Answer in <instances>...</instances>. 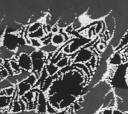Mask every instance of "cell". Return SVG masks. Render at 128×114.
I'll use <instances>...</instances> for the list:
<instances>
[{
	"instance_id": "obj_1",
	"label": "cell",
	"mask_w": 128,
	"mask_h": 114,
	"mask_svg": "<svg viewBox=\"0 0 128 114\" xmlns=\"http://www.w3.org/2000/svg\"><path fill=\"white\" fill-rule=\"evenodd\" d=\"M20 36L15 33H6L2 39V43L4 47L12 52H17L20 47Z\"/></svg>"
},
{
	"instance_id": "obj_2",
	"label": "cell",
	"mask_w": 128,
	"mask_h": 114,
	"mask_svg": "<svg viewBox=\"0 0 128 114\" xmlns=\"http://www.w3.org/2000/svg\"><path fill=\"white\" fill-rule=\"evenodd\" d=\"M18 56V63L22 70L30 72L32 70V60L30 55L21 54Z\"/></svg>"
},
{
	"instance_id": "obj_3",
	"label": "cell",
	"mask_w": 128,
	"mask_h": 114,
	"mask_svg": "<svg viewBox=\"0 0 128 114\" xmlns=\"http://www.w3.org/2000/svg\"><path fill=\"white\" fill-rule=\"evenodd\" d=\"M13 98L6 96H0V112H10V108L13 102Z\"/></svg>"
},
{
	"instance_id": "obj_4",
	"label": "cell",
	"mask_w": 128,
	"mask_h": 114,
	"mask_svg": "<svg viewBox=\"0 0 128 114\" xmlns=\"http://www.w3.org/2000/svg\"><path fill=\"white\" fill-rule=\"evenodd\" d=\"M92 58V54L91 51H90L88 49L86 50H83L80 51L79 54H77V56L76 58V62L80 63V62H88L91 60Z\"/></svg>"
},
{
	"instance_id": "obj_5",
	"label": "cell",
	"mask_w": 128,
	"mask_h": 114,
	"mask_svg": "<svg viewBox=\"0 0 128 114\" xmlns=\"http://www.w3.org/2000/svg\"><path fill=\"white\" fill-rule=\"evenodd\" d=\"M17 93H18L19 97L24 96L26 93L30 92L31 89L32 88V86H30V84H27L26 82H20L16 86Z\"/></svg>"
},
{
	"instance_id": "obj_6",
	"label": "cell",
	"mask_w": 128,
	"mask_h": 114,
	"mask_svg": "<svg viewBox=\"0 0 128 114\" xmlns=\"http://www.w3.org/2000/svg\"><path fill=\"white\" fill-rule=\"evenodd\" d=\"M10 64L11 66L12 70L14 73V75H18L20 74L21 72H22V70L20 68V66H19V64L18 63V61L15 58H13L12 60H10Z\"/></svg>"
},
{
	"instance_id": "obj_7",
	"label": "cell",
	"mask_w": 128,
	"mask_h": 114,
	"mask_svg": "<svg viewBox=\"0 0 128 114\" xmlns=\"http://www.w3.org/2000/svg\"><path fill=\"white\" fill-rule=\"evenodd\" d=\"M106 24L107 26V30L108 32H109L110 34L112 33V32H114V28L116 26V22L114 20V18L112 16H108L106 18Z\"/></svg>"
},
{
	"instance_id": "obj_8",
	"label": "cell",
	"mask_w": 128,
	"mask_h": 114,
	"mask_svg": "<svg viewBox=\"0 0 128 114\" xmlns=\"http://www.w3.org/2000/svg\"><path fill=\"white\" fill-rule=\"evenodd\" d=\"M123 62L122 56L119 53H116L110 59V64L112 65H120Z\"/></svg>"
},
{
	"instance_id": "obj_9",
	"label": "cell",
	"mask_w": 128,
	"mask_h": 114,
	"mask_svg": "<svg viewBox=\"0 0 128 114\" xmlns=\"http://www.w3.org/2000/svg\"><path fill=\"white\" fill-rule=\"evenodd\" d=\"M52 44L54 45H59L62 44L65 41V38L64 35L61 34H55L52 38Z\"/></svg>"
},
{
	"instance_id": "obj_10",
	"label": "cell",
	"mask_w": 128,
	"mask_h": 114,
	"mask_svg": "<svg viewBox=\"0 0 128 114\" xmlns=\"http://www.w3.org/2000/svg\"><path fill=\"white\" fill-rule=\"evenodd\" d=\"M58 68L57 66H55L53 64H49L47 68H46V71L48 72V75H50V76H55L56 73L58 72Z\"/></svg>"
},
{
	"instance_id": "obj_11",
	"label": "cell",
	"mask_w": 128,
	"mask_h": 114,
	"mask_svg": "<svg viewBox=\"0 0 128 114\" xmlns=\"http://www.w3.org/2000/svg\"><path fill=\"white\" fill-rule=\"evenodd\" d=\"M42 28V24L40 22H36L28 27V34H32L34 32L38 31L39 29Z\"/></svg>"
},
{
	"instance_id": "obj_12",
	"label": "cell",
	"mask_w": 128,
	"mask_h": 114,
	"mask_svg": "<svg viewBox=\"0 0 128 114\" xmlns=\"http://www.w3.org/2000/svg\"><path fill=\"white\" fill-rule=\"evenodd\" d=\"M4 91H5L6 96L13 98L16 93V86H11V87L6 88V89H4Z\"/></svg>"
},
{
	"instance_id": "obj_13",
	"label": "cell",
	"mask_w": 128,
	"mask_h": 114,
	"mask_svg": "<svg viewBox=\"0 0 128 114\" xmlns=\"http://www.w3.org/2000/svg\"><path fill=\"white\" fill-rule=\"evenodd\" d=\"M24 82L27 83V84H30V86H33L37 82V77H36L35 74H31L30 76H28V78L26 80H24Z\"/></svg>"
},
{
	"instance_id": "obj_14",
	"label": "cell",
	"mask_w": 128,
	"mask_h": 114,
	"mask_svg": "<svg viewBox=\"0 0 128 114\" xmlns=\"http://www.w3.org/2000/svg\"><path fill=\"white\" fill-rule=\"evenodd\" d=\"M70 63V60L68 58H63L62 59L59 61L57 63L56 66H58V68H65L66 66H67Z\"/></svg>"
},
{
	"instance_id": "obj_15",
	"label": "cell",
	"mask_w": 128,
	"mask_h": 114,
	"mask_svg": "<svg viewBox=\"0 0 128 114\" xmlns=\"http://www.w3.org/2000/svg\"><path fill=\"white\" fill-rule=\"evenodd\" d=\"M9 76H10V74H9L8 72L3 67V68L0 70V78H1V79L2 80H6V79H8Z\"/></svg>"
},
{
	"instance_id": "obj_16",
	"label": "cell",
	"mask_w": 128,
	"mask_h": 114,
	"mask_svg": "<svg viewBox=\"0 0 128 114\" xmlns=\"http://www.w3.org/2000/svg\"><path fill=\"white\" fill-rule=\"evenodd\" d=\"M128 44V32L126 33L124 36V37H122V40L120 41V45L121 46H126Z\"/></svg>"
},
{
	"instance_id": "obj_17",
	"label": "cell",
	"mask_w": 128,
	"mask_h": 114,
	"mask_svg": "<svg viewBox=\"0 0 128 114\" xmlns=\"http://www.w3.org/2000/svg\"><path fill=\"white\" fill-rule=\"evenodd\" d=\"M31 40V44L34 48H37V47H40L41 46V43L38 40V39H30Z\"/></svg>"
},
{
	"instance_id": "obj_18",
	"label": "cell",
	"mask_w": 128,
	"mask_h": 114,
	"mask_svg": "<svg viewBox=\"0 0 128 114\" xmlns=\"http://www.w3.org/2000/svg\"><path fill=\"white\" fill-rule=\"evenodd\" d=\"M114 111L112 109H106L103 112H102V114H113Z\"/></svg>"
},
{
	"instance_id": "obj_19",
	"label": "cell",
	"mask_w": 128,
	"mask_h": 114,
	"mask_svg": "<svg viewBox=\"0 0 128 114\" xmlns=\"http://www.w3.org/2000/svg\"><path fill=\"white\" fill-rule=\"evenodd\" d=\"M53 33H54L55 34H56V33L57 32H59V28H58V26H53V27H52V30H51Z\"/></svg>"
},
{
	"instance_id": "obj_20",
	"label": "cell",
	"mask_w": 128,
	"mask_h": 114,
	"mask_svg": "<svg viewBox=\"0 0 128 114\" xmlns=\"http://www.w3.org/2000/svg\"><path fill=\"white\" fill-rule=\"evenodd\" d=\"M113 114H124V112H120V111H114V113H113Z\"/></svg>"
},
{
	"instance_id": "obj_21",
	"label": "cell",
	"mask_w": 128,
	"mask_h": 114,
	"mask_svg": "<svg viewBox=\"0 0 128 114\" xmlns=\"http://www.w3.org/2000/svg\"><path fill=\"white\" fill-rule=\"evenodd\" d=\"M4 63V60H3L2 58H0V65H3Z\"/></svg>"
},
{
	"instance_id": "obj_22",
	"label": "cell",
	"mask_w": 128,
	"mask_h": 114,
	"mask_svg": "<svg viewBox=\"0 0 128 114\" xmlns=\"http://www.w3.org/2000/svg\"><path fill=\"white\" fill-rule=\"evenodd\" d=\"M65 114V113H64V112H60V113H58V112H57V113H56V114Z\"/></svg>"
}]
</instances>
